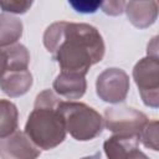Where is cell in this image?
<instances>
[{"label": "cell", "instance_id": "cell-1", "mask_svg": "<svg viewBox=\"0 0 159 159\" xmlns=\"http://www.w3.org/2000/svg\"><path fill=\"white\" fill-rule=\"evenodd\" d=\"M43 45L61 71L87 75L91 66L101 62L106 46L99 31L83 22L57 21L43 34Z\"/></svg>", "mask_w": 159, "mask_h": 159}, {"label": "cell", "instance_id": "cell-2", "mask_svg": "<svg viewBox=\"0 0 159 159\" xmlns=\"http://www.w3.org/2000/svg\"><path fill=\"white\" fill-rule=\"evenodd\" d=\"M62 99L51 89L40 92L27 117L24 133L42 150H50L66 139V125L58 104Z\"/></svg>", "mask_w": 159, "mask_h": 159}, {"label": "cell", "instance_id": "cell-3", "mask_svg": "<svg viewBox=\"0 0 159 159\" xmlns=\"http://www.w3.org/2000/svg\"><path fill=\"white\" fill-rule=\"evenodd\" d=\"M58 108L67 133L76 140H92L102 133L104 127L103 117L94 108L75 101H61Z\"/></svg>", "mask_w": 159, "mask_h": 159}, {"label": "cell", "instance_id": "cell-4", "mask_svg": "<svg viewBox=\"0 0 159 159\" xmlns=\"http://www.w3.org/2000/svg\"><path fill=\"white\" fill-rule=\"evenodd\" d=\"M133 78L145 106H159V60L147 56L139 60L133 68Z\"/></svg>", "mask_w": 159, "mask_h": 159}, {"label": "cell", "instance_id": "cell-5", "mask_svg": "<svg viewBox=\"0 0 159 159\" xmlns=\"http://www.w3.org/2000/svg\"><path fill=\"white\" fill-rule=\"evenodd\" d=\"M148 117L132 107H109L104 111V125L118 135H134L139 138L140 132L148 123Z\"/></svg>", "mask_w": 159, "mask_h": 159}, {"label": "cell", "instance_id": "cell-6", "mask_svg": "<svg viewBox=\"0 0 159 159\" xmlns=\"http://www.w3.org/2000/svg\"><path fill=\"white\" fill-rule=\"evenodd\" d=\"M129 76L122 68L112 67L101 72L96 81L97 96L107 103L117 104L127 98L129 91Z\"/></svg>", "mask_w": 159, "mask_h": 159}, {"label": "cell", "instance_id": "cell-7", "mask_svg": "<svg viewBox=\"0 0 159 159\" xmlns=\"http://www.w3.org/2000/svg\"><path fill=\"white\" fill-rule=\"evenodd\" d=\"M40 154L41 149L24 132L16 130L11 135L0 139V159H37Z\"/></svg>", "mask_w": 159, "mask_h": 159}, {"label": "cell", "instance_id": "cell-8", "mask_svg": "<svg viewBox=\"0 0 159 159\" xmlns=\"http://www.w3.org/2000/svg\"><path fill=\"white\" fill-rule=\"evenodd\" d=\"M52 87L53 92L60 97L70 101L80 99L87 89L86 76L77 72L61 71L55 78Z\"/></svg>", "mask_w": 159, "mask_h": 159}, {"label": "cell", "instance_id": "cell-9", "mask_svg": "<svg viewBox=\"0 0 159 159\" xmlns=\"http://www.w3.org/2000/svg\"><path fill=\"white\" fill-rule=\"evenodd\" d=\"M124 11L130 24L138 29H147L152 26L158 17L157 1H128Z\"/></svg>", "mask_w": 159, "mask_h": 159}, {"label": "cell", "instance_id": "cell-10", "mask_svg": "<svg viewBox=\"0 0 159 159\" xmlns=\"http://www.w3.org/2000/svg\"><path fill=\"white\" fill-rule=\"evenodd\" d=\"M32 86V75L26 71H7L0 77V89L9 97L16 98L29 92Z\"/></svg>", "mask_w": 159, "mask_h": 159}, {"label": "cell", "instance_id": "cell-11", "mask_svg": "<svg viewBox=\"0 0 159 159\" xmlns=\"http://www.w3.org/2000/svg\"><path fill=\"white\" fill-rule=\"evenodd\" d=\"M139 138L134 135L113 134L103 143V150L107 159H128L132 150L137 149Z\"/></svg>", "mask_w": 159, "mask_h": 159}, {"label": "cell", "instance_id": "cell-12", "mask_svg": "<svg viewBox=\"0 0 159 159\" xmlns=\"http://www.w3.org/2000/svg\"><path fill=\"white\" fill-rule=\"evenodd\" d=\"M22 22L14 15L0 14V47L5 48L17 43L22 36Z\"/></svg>", "mask_w": 159, "mask_h": 159}, {"label": "cell", "instance_id": "cell-13", "mask_svg": "<svg viewBox=\"0 0 159 159\" xmlns=\"http://www.w3.org/2000/svg\"><path fill=\"white\" fill-rule=\"evenodd\" d=\"M19 111L9 99H0V139H4L17 130Z\"/></svg>", "mask_w": 159, "mask_h": 159}, {"label": "cell", "instance_id": "cell-14", "mask_svg": "<svg viewBox=\"0 0 159 159\" xmlns=\"http://www.w3.org/2000/svg\"><path fill=\"white\" fill-rule=\"evenodd\" d=\"M7 55V71H26L29 70L30 63V53L29 50L21 45L15 43L9 47H5Z\"/></svg>", "mask_w": 159, "mask_h": 159}, {"label": "cell", "instance_id": "cell-15", "mask_svg": "<svg viewBox=\"0 0 159 159\" xmlns=\"http://www.w3.org/2000/svg\"><path fill=\"white\" fill-rule=\"evenodd\" d=\"M139 142H142L145 148L154 152L158 150V120H148L139 134Z\"/></svg>", "mask_w": 159, "mask_h": 159}, {"label": "cell", "instance_id": "cell-16", "mask_svg": "<svg viewBox=\"0 0 159 159\" xmlns=\"http://www.w3.org/2000/svg\"><path fill=\"white\" fill-rule=\"evenodd\" d=\"M32 6V1L27 0H5L0 1V7L5 14H25Z\"/></svg>", "mask_w": 159, "mask_h": 159}, {"label": "cell", "instance_id": "cell-17", "mask_svg": "<svg viewBox=\"0 0 159 159\" xmlns=\"http://www.w3.org/2000/svg\"><path fill=\"white\" fill-rule=\"evenodd\" d=\"M102 1H70V5L78 12L89 14L96 12L98 7H101Z\"/></svg>", "mask_w": 159, "mask_h": 159}, {"label": "cell", "instance_id": "cell-18", "mask_svg": "<svg viewBox=\"0 0 159 159\" xmlns=\"http://www.w3.org/2000/svg\"><path fill=\"white\" fill-rule=\"evenodd\" d=\"M124 6H125L124 1H103L101 4L103 12H106L107 15H112V16H117L122 14L124 11Z\"/></svg>", "mask_w": 159, "mask_h": 159}, {"label": "cell", "instance_id": "cell-19", "mask_svg": "<svg viewBox=\"0 0 159 159\" xmlns=\"http://www.w3.org/2000/svg\"><path fill=\"white\" fill-rule=\"evenodd\" d=\"M7 70V55L5 48L0 47V77L6 72Z\"/></svg>", "mask_w": 159, "mask_h": 159}, {"label": "cell", "instance_id": "cell-20", "mask_svg": "<svg viewBox=\"0 0 159 159\" xmlns=\"http://www.w3.org/2000/svg\"><path fill=\"white\" fill-rule=\"evenodd\" d=\"M157 40H158V37L155 36V37H153L152 42L148 43V56L158 57V52H157V50H158V41Z\"/></svg>", "mask_w": 159, "mask_h": 159}, {"label": "cell", "instance_id": "cell-21", "mask_svg": "<svg viewBox=\"0 0 159 159\" xmlns=\"http://www.w3.org/2000/svg\"><path fill=\"white\" fill-rule=\"evenodd\" d=\"M128 159H149V158H148L143 152H140V150L137 148V149H134V150L130 152Z\"/></svg>", "mask_w": 159, "mask_h": 159}, {"label": "cell", "instance_id": "cell-22", "mask_svg": "<svg viewBox=\"0 0 159 159\" xmlns=\"http://www.w3.org/2000/svg\"><path fill=\"white\" fill-rule=\"evenodd\" d=\"M81 159H101V154L97 153V154H93V155H89V157H84V158H81Z\"/></svg>", "mask_w": 159, "mask_h": 159}]
</instances>
